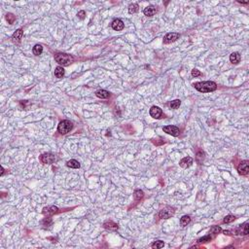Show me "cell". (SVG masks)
<instances>
[{"label":"cell","mask_w":249,"mask_h":249,"mask_svg":"<svg viewBox=\"0 0 249 249\" xmlns=\"http://www.w3.org/2000/svg\"><path fill=\"white\" fill-rule=\"evenodd\" d=\"M66 166L70 167V168H79V167H80V164H79V162L76 161V160H70V161L66 162Z\"/></svg>","instance_id":"21"},{"label":"cell","mask_w":249,"mask_h":249,"mask_svg":"<svg viewBox=\"0 0 249 249\" xmlns=\"http://www.w3.org/2000/svg\"><path fill=\"white\" fill-rule=\"evenodd\" d=\"M111 26H112V28L114 29V30L121 31V30H123V29H124L125 24L120 19H115L114 21H112V23H111Z\"/></svg>","instance_id":"10"},{"label":"cell","mask_w":249,"mask_h":249,"mask_svg":"<svg viewBox=\"0 0 249 249\" xmlns=\"http://www.w3.org/2000/svg\"><path fill=\"white\" fill-rule=\"evenodd\" d=\"M6 19L8 21V23L10 24H13L14 21H16V16L15 15H13L12 13H8L6 15Z\"/></svg>","instance_id":"27"},{"label":"cell","mask_w":249,"mask_h":249,"mask_svg":"<svg viewBox=\"0 0 249 249\" xmlns=\"http://www.w3.org/2000/svg\"><path fill=\"white\" fill-rule=\"evenodd\" d=\"M220 232H222V229L221 227L219 226H212L210 229V233L213 234V235H217V234H219Z\"/></svg>","instance_id":"29"},{"label":"cell","mask_w":249,"mask_h":249,"mask_svg":"<svg viewBox=\"0 0 249 249\" xmlns=\"http://www.w3.org/2000/svg\"><path fill=\"white\" fill-rule=\"evenodd\" d=\"M72 128H73V124L69 120H63L61 121L58 126V132H60V134H66L72 130Z\"/></svg>","instance_id":"3"},{"label":"cell","mask_w":249,"mask_h":249,"mask_svg":"<svg viewBox=\"0 0 249 249\" xmlns=\"http://www.w3.org/2000/svg\"><path fill=\"white\" fill-rule=\"evenodd\" d=\"M164 241H162V240H157V241H155V242L152 244V248H154V249H160V248L164 247Z\"/></svg>","instance_id":"26"},{"label":"cell","mask_w":249,"mask_h":249,"mask_svg":"<svg viewBox=\"0 0 249 249\" xmlns=\"http://www.w3.org/2000/svg\"><path fill=\"white\" fill-rule=\"evenodd\" d=\"M95 95H97V97L101 98V99H105V98H108L110 97V93L105 90H98L97 92L95 93Z\"/></svg>","instance_id":"17"},{"label":"cell","mask_w":249,"mask_h":249,"mask_svg":"<svg viewBox=\"0 0 249 249\" xmlns=\"http://www.w3.org/2000/svg\"><path fill=\"white\" fill-rule=\"evenodd\" d=\"M194 88L201 93H211L216 91L217 84L212 81H205V82H198L193 84Z\"/></svg>","instance_id":"1"},{"label":"cell","mask_w":249,"mask_h":249,"mask_svg":"<svg viewBox=\"0 0 249 249\" xmlns=\"http://www.w3.org/2000/svg\"><path fill=\"white\" fill-rule=\"evenodd\" d=\"M55 60L61 66H68L73 62L74 58L71 55L65 53H58L55 55Z\"/></svg>","instance_id":"2"},{"label":"cell","mask_w":249,"mask_h":249,"mask_svg":"<svg viewBox=\"0 0 249 249\" xmlns=\"http://www.w3.org/2000/svg\"><path fill=\"white\" fill-rule=\"evenodd\" d=\"M235 219H236V217L234 215H227L225 218H224L223 223L224 224H229V223H231V222H233Z\"/></svg>","instance_id":"30"},{"label":"cell","mask_w":249,"mask_h":249,"mask_svg":"<svg viewBox=\"0 0 249 249\" xmlns=\"http://www.w3.org/2000/svg\"><path fill=\"white\" fill-rule=\"evenodd\" d=\"M156 12H157V9L155 8L154 6H148L143 10V13H144L145 16H147V17L154 16V15L156 14Z\"/></svg>","instance_id":"15"},{"label":"cell","mask_w":249,"mask_h":249,"mask_svg":"<svg viewBox=\"0 0 249 249\" xmlns=\"http://www.w3.org/2000/svg\"><path fill=\"white\" fill-rule=\"evenodd\" d=\"M103 227H104L105 229H107V230H116V229H118L117 224L111 220L105 222V223L103 224Z\"/></svg>","instance_id":"18"},{"label":"cell","mask_w":249,"mask_h":249,"mask_svg":"<svg viewBox=\"0 0 249 249\" xmlns=\"http://www.w3.org/2000/svg\"><path fill=\"white\" fill-rule=\"evenodd\" d=\"M23 29H18V30H16L14 32V34L12 35V41L14 42V43L16 44H19V42H21V38H23Z\"/></svg>","instance_id":"11"},{"label":"cell","mask_w":249,"mask_h":249,"mask_svg":"<svg viewBox=\"0 0 249 249\" xmlns=\"http://www.w3.org/2000/svg\"><path fill=\"white\" fill-rule=\"evenodd\" d=\"M180 166L183 167V168H187V167L191 166L193 164V159L191 157H185L180 161L179 162Z\"/></svg>","instance_id":"12"},{"label":"cell","mask_w":249,"mask_h":249,"mask_svg":"<svg viewBox=\"0 0 249 249\" xmlns=\"http://www.w3.org/2000/svg\"><path fill=\"white\" fill-rule=\"evenodd\" d=\"M58 212V208L54 205L48 206V207H45L43 209V213L45 214V215H49V216H52Z\"/></svg>","instance_id":"14"},{"label":"cell","mask_w":249,"mask_h":249,"mask_svg":"<svg viewBox=\"0 0 249 249\" xmlns=\"http://www.w3.org/2000/svg\"><path fill=\"white\" fill-rule=\"evenodd\" d=\"M138 11V5L135 4V3H132L130 4L129 6V13L130 14H134Z\"/></svg>","instance_id":"25"},{"label":"cell","mask_w":249,"mask_h":249,"mask_svg":"<svg viewBox=\"0 0 249 249\" xmlns=\"http://www.w3.org/2000/svg\"><path fill=\"white\" fill-rule=\"evenodd\" d=\"M56 156L54 154H51V153H45V154H42L40 156V161L44 164H52L56 162Z\"/></svg>","instance_id":"5"},{"label":"cell","mask_w":249,"mask_h":249,"mask_svg":"<svg viewBox=\"0 0 249 249\" xmlns=\"http://www.w3.org/2000/svg\"><path fill=\"white\" fill-rule=\"evenodd\" d=\"M203 159H204V153L203 151L198 152V154H197V161L199 162H201Z\"/></svg>","instance_id":"32"},{"label":"cell","mask_w":249,"mask_h":249,"mask_svg":"<svg viewBox=\"0 0 249 249\" xmlns=\"http://www.w3.org/2000/svg\"><path fill=\"white\" fill-rule=\"evenodd\" d=\"M201 73L199 70H198V69L192 70V76H193V77H198V76H201Z\"/></svg>","instance_id":"33"},{"label":"cell","mask_w":249,"mask_h":249,"mask_svg":"<svg viewBox=\"0 0 249 249\" xmlns=\"http://www.w3.org/2000/svg\"><path fill=\"white\" fill-rule=\"evenodd\" d=\"M223 233L225 234V235H228V236H230V235H231V232H230V231H224Z\"/></svg>","instance_id":"35"},{"label":"cell","mask_w":249,"mask_h":249,"mask_svg":"<svg viewBox=\"0 0 249 249\" xmlns=\"http://www.w3.org/2000/svg\"><path fill=\"white\" fill-rule=\"evenodd\" d=\"M236 235H242V236H246L248 235V223L246 222L243 225H241L236 229Z\"/></svg>","instance_id":"13"},{"label":"cell","mask_w":249,"mask_h":249,"mask_svg":"<svg viewBox=\"0 0 249 249\" xmlns=\"http://www.w3.org/2000/svg\"><path fill=\"white\" fill-rule=\"evenodd\" d=\"M230 61L233 63V64H238V63L240 61V55L238 53V52L232 53L231 56H230Z\"/></svg>","instance_id":"16"},{"label":"cell","mask_w":249,"mask_h":249,"mask_svg":"<svg viewBox=\"0 0 249 249\" xmlns=\"http://www.w3.org/2000/svg\"><path fill=\"white\" fill-rule=\"evenodd\" d=\"M77 16H78L79 19H85V17H86V12L83 11V10H82V11H79L78 14H77Z\"/></svg>","instance_id":"34"},{"label":"cell","mask_w":249,"mask_h":249,"mask_svg":"<svg viewBox=\"0 0 249 249\" xmlns=\"http://www.w3.org/2000/svg\"><path fill=\"white\" fill-rule=\"evenodd\" d=\"M179 38V34L176 32H170L167 33L166 36L164 37V44H170L172 42L176 41Z\"/></svg>","instance_id":"9"},{"label":"cell","mask_w":249,"mask_h":249,"mask_svg":"<svg viewBox=\"0 0 249 249\" xmlns=\"http://www.w3.org/2000/svg\"><path fill=\"white\" fill-rule=\"evenodd\" d=\"M1 170H2L1 175H3V174H4V168H3V166H1Z\"/></svg>","instance_id":"36"},{"label":"cell","mask_w":249,"mask_h":249,"mask_svg":"<svg viewBox=\"0 0 249 249\" xmlns=\"http://www.w3.org/2000/svg\"><path fill=\"white\" fill-rule=\"evenodd\" d=\"M134 197L135 201H138L143 198V197H144V193H143V191H141V190H136V191H134Z\"/></svg>","instance_id":"23"},{"label":"cell","mask_w":249,"mask_h":249,"mask_svg":"<svg viewBox=\"0 0 249 249\" xmlns=\"http://www.w3.org/2000/svg\"><path fill=\"white\" fill-rule=\"evenodd\" d=\"M150 115L154 119H161L162 117V110L158 106H152L150 109Z\"/></svg>","instance_id":"8"},{"label":"cell","mask_w":249,"mask_h":249,"mask_svg":"<svg viewBox=\"0 0 249 249\" xmlns=\"http://www.w3.org/2000/svg\"><path fill=\"white\" fill-rule=\"evenodd\" d=\"M180 104H181V101H180L179 99H175V100H172V101L169 103V107H170L171 109H177V108H179Z\"/></svg>","instance_id":"24"},{"label":"cell","mask_w":249,"mask_h":249,"mask_svg":"<svg viewBox=\"0 0 249 249\" xmlns=\"http://www.w3.org/2000/svg\"><path fill=\"white\" fill-rule=\"evenodd\" d=\"M211 240H212V238H211L210 236H203V238H199L198 242L199 243H206V242H209V241H211Z\"/></svg>","instance_id":"28"},{"label":"cell","mask_w":249,"mask_h":249,"mask_svg":"<svg viewBox=\"0 0 249 249\" xmlns=\"http://www.w3.org/2000/svg\"><path fill=\"white\" fill-rule=\"evenodd\" d=\"M32 52H33V55L40 56L42 52H43V47H42V45H40V44H36V45L33 47Z\"/></svg>","instance_id":"22"},{"label":"cell","mask_w":249,"mask_h":249,"mask_svg":"<svg viewBox=\"0 0 249 249\" xmlns=\"http://www.w3.org/2000/svg\"><path fill=\"white\" fill-rule=\"evenodd\" d=\"M42 224H43V226H51L52 224H53V220H52V218H50V217H47V218H44V220L42 221Z\"/></svg>","instance_id":"31"},{"label":"cell","mask_w":249,"mask_h":249,"mask_svg":"<svg viewBox=\"0 0 249 249\" xmlns=\"http://www.w3.org/2000/svg\"><path fill=\"white\" fill-rule=\"evenodd\" d=\"M175 213V208L172 206H166L159 212V217L161 219H169Z\"/></svg>","instance_id":"4"},{"label":"cell","mask_w":249,"mask_h":249,"mask_svg":"<svg viewBox=\"0 0 249 249\" xmlns=\"http://www.w3.org/2000/svg\"><path fill=\"white\" fill-rule=\"evenodd\" d=\"M55 76L56 78H58V79L62 78L63 76H64V69H63L62 66H58V67H56Z\"/></svg>","instance_id":"19"},{"label":"cell","mask_w":249,"mask_h":249,"mask_svg":"<svg viewBox=\"0 0 249 249\" xmlns=\"http://www.w3.org/2000/svg\"><path fill=\"white\" fill-rule=\"evenodd\" d=\"M238 171L240 175H247L249 172V162L248 161H242L238 164Z\"/></svg>","instance_id":"7"},{"label":"cell","mask_w":249,"mask_h":249,"mask_svg":"<svg viewBox=\"0 0 249 249\" xmlns=\"http://www.w3.org/2000/svg\"><path fill=\"white\" fill-rule=\"evenodd\" d=\"M162 130L166 132L167 134H170L172 136H178L180 134V130L175 126H166V127L162 128Z\"/></svg>","instance_id":"6"},{"label":"cell","mask_w":249,"mask_h":249,"mask_svg":"<svg viewBox=\"0 0 249 249\" xmlns=\"http://www.w3.org/2000/svg\"><path fill=\"white\" fill-rule=\"evenodd\" d=\"M190 222H191V217L189 215H184L180 218V225L182 227H186L187 225H189Z\"/></svg>","instance_id":"20"}]
</instances>
